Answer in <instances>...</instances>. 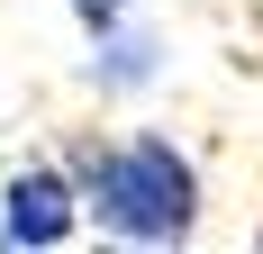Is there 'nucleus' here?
I'll return each mask as SVG.
<instances>
[{
  "instance_id": "obj_5",
  "label": "nucleus",
  "mask_w": 263,
  "mask_h": 254,
  "mask_svg": "<svg viewBox=\"0 0 263 254\" xmlns=\"http://www.w3.org/2000/svg\"><path fill=\"white\" fill-rule=\"evenodd\" d=\"M91 254H163V245H118V236H100Z\"/></svg>"
},
{
  "instance_id": "obj_4",
  "label": "nucleus",
  "mask_w": 263,
  "mask_h": 254,
  "mask_svg": "<svg viewBox=\"0 0 263 254\" xmlns=\"http://www.w3.org/2000/svg\"><path fill=\"white\" fill-rule=\"evenodd\" d=\"M136 19V0H73V27L82 37H109V27H127Z\"/></svg>"
},
{
  "instance_id": "obj_2",
  "label": "nucleus",
  "mask_w": 263,
  "mask_h": 254,
  "mask_svg": "<svg viewBox=\"0 0 263 254\" xmlns=\"http://www.w3.org/2000/svg\"><path fill=\"white\" fill-rule=\"evenodd\" d=\"M0 236L27 254H54L82 236V191L64 173V154H27V164L0 173Z\"/></svg>"
},
{
  "instance_id": "obj_3",
  "label": "nucleus",
  "mask_w": 263,
  "mask_h": 254,
  "mask_svg": "<svg viewBox=\"0 0 263 254\" xmlns=\"http://www.w3.org/2000/svg\"><path fill=\"white\" fill-rule=\"evenodd\" d=\"M82 82L100 91V100H136V91H155L163 82V37L155 27H109V37H91V64H82Z\"/></svg>"
},
{
  "instance_id": "obj_7",
  "label": "nucleus",
  "mask_w": 263,
  "mask_h": 254,
  "mask_svg": "<svg viewBox=\"0 0 263 254\" xmlns=\"http://www.w3.org/2000/svg\"><path fill=\"white\" fill-rule=\"evenodd\" d=\"M254 254H263V218H254Z\"/></svg>"
},
{
  "instance_id": "obj_6",
  "label": "nucleus",
  "mask_w": 263,
  "mask_h": 254,
  "mask_svg": "<svg viewBox=\"0 0 263 254\" xmlns=\"http://www.w3.org/2000/svg\"><path fill=\"white\" fill-rule=\"evenodd\" d=\"M0 254H27V245H9V236H0Z\"/></svg>"
},
{
  "instance_id": "obj_1",
  "label": "nucleus",
  "mask_w": 263,
  "mask_h": 254,
  "mask_svg": "<svg viewBox=\"0 0 263 254\" xmlns=\"http://www.w3.org/2000/svg\"><path fill=\"white\" fill-rule=\"evenodd\" d=\"M64 173L82 191V218L118 245H163V254H191L200 218H209V182L191 164L182 136H163V127H82L73 146H64Z\"/></svg>"
}]
</instances>
